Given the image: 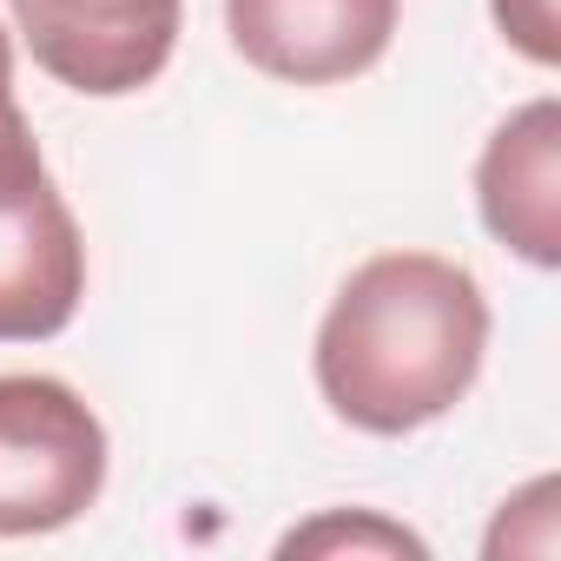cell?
I'll return each mask as SVG.
<instances>
[{"label":"cell","instance_id":"1","mask_svg":"<svg viewBox=\"0 0 561 561\" xmlns=\"http://www.w3.org/2000/svg\"><path fill=\"white\" fill-rule=\"evenodd\" d=\"M489 351L482 285L436 251H383L344 277L318 331L324 403L370 430L403 436L449 416Z\"/></svg>","mask_w":561,"mask_h":561},{"label":"cell","instance_id":"2","mask_svg":"<svg viewBox=\"0 0 561 561\" xmlns=\"http://www.w3.org/2000/svg\"><path fill=\"white\" fill-rule=\"evenodd\" d=\"M87 298V244L47 179L27 113L0 106V344H41Z\"/></svg>","mask_w":561,"mask_h":561},{"label":"cell","instance_id":"3","mask_svg":"<svg viewBox=\"0 0 561 561\" xmlns=\"http://www.w3.org/2000/svg\"><path fill=\"white\" fill-rule=\"evenodd\" d=\"M106 489V430L60 377H0V535L80 522Z\"/></svg>","mask_w":561,"mask_h":561},{"label":"cell","instance_id":"4","mask_svg":"<svg viewBox=\"0 0 561 561\" xmlns=\"http://www.w3.org/2000/svg\"><path fill=\"white\" fill-rule=\"evenodd\" d=\"M185 0H14L27 54L87 100L152 87L179 47Z\"/></svg>","mask_w":561,"mask_h":561},{"label":"cell","instance_id":"5","mask_svg":"<svg viewBox=\"0 0 561 561\" xmlns=\"http://www.w3.org/2000/svg\"><path fill=\"white\" fill-rule=\"evenodd\" d=\"M231 47L285 87H337L390 54L397 0H225Z\"/></svg>","mask_w":561,"mask_h":561},{"label":"cell","instance_id":"6","mask_svg":"<svg viewBox=\"0 0 561 561\" xmlns=\"http://www.w3.org/2000/svg\"><path fill=\"white\" fill-rule=\"evenodd\" d=\"M482 225L528 264H561V106L535 100L495 126L476 165Z\"/></svg>","mask_w":561,"mask_h":561},{"label":"cell","instance_id":"7","mask_svg":"<svg viewBox=\"0 0 561 561\" xmlns=\"http://www.w3.org/2000/svg\"><path fill=\"white\" fill-rule=\"evenodd\" d=\"M430 554L410 528H397V522H377V515H324V522H311V528H298V535H285V554Z\"/></svg>","mask_w":561,"mask_h":561},{"label":"cell","instance_id":"8","mask_svg":"<svg viewBox=\"0 0 561 561\" xmlns=\"http://www.w3.org/2000/svg\"><path fill=\"white\" fill-rule=\"evenodd\" d=\"M495 8V27L535 60V67H554L561 60V21H554V0H489Z\"/></svg>","mask_w":561,"mask_h":561},{"label":"cell","instance_id":"9","mask_svg":"<svg viewBox=\"0 0 561 561\" xmlns=\"http://www.w3.org/2000/svg\"><path fill=\"white\" fill-rule=\"evenodd\" d=\"M14 100V47H8V34H0V106Z\"/></svg>","mask_w":561,"mask_h":561}]
</instances>
